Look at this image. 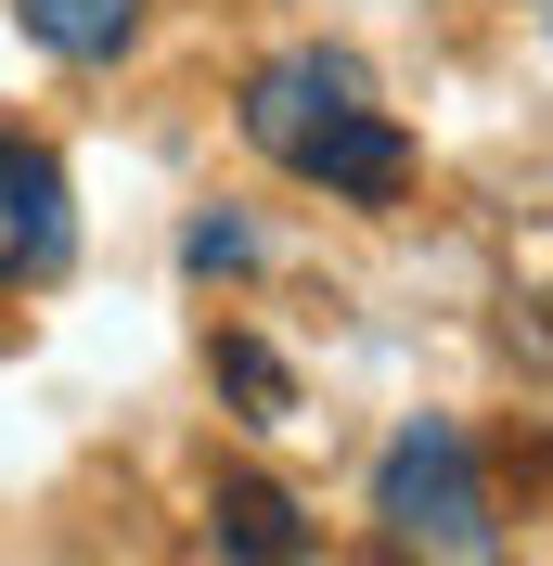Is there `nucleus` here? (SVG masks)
Wrapping results in <instances>:
<instances>
[{
  "mask_svg": "<svg viewBox=\"0 0 553 566\" xmlns=\"http://www.w3.org/2000/svg\"><path fill=\"white\" fill-rule=\"evenodd\" d=\"M244 142L283 180L335 193V207H399V180H413V142L374 104V65L335 52V39H296V52H271L244 77Z\"/></svg>",
  "mask_w": 553,
  "mask_h": 566,
  "instance_id": "nucleus-1",
  "label": "nucleus"
},
{
  "mask_svg": "<svg viewBox=\"0 0 553 566\" xmlns=\"http://www.w3.org/2000/svg\"><path fill=\"white\" fill-rule=\"evenodd\" d=\"M374 528L399 554H502V502H489V463L450 412H413L374 451Z\"/></svg>",
  "mask_w": 553,
  "mask_h": 566,
  "instance_id": "nucleus-2",
  "label": "nucleus"
},
{
  "mask_svg": "<svg viewBox=\"0 0 553 566\" xmlns=\"http://www.w3.org/2000/svg\"><path fill=\"white\" fill-rule=\"evenodd\" d=\"M77 258V193L65 155L39 129H0V296H39V283Z\"/></svg>",
  "mask_w": 553,
  "mask_h": 566,
  "instance_id": "nucleus-3",
  "label": "nucleus"
},
{
  "mask_svg": "<svg viewBox=\"0 0 553 566\" xmlns=\"http://www.w3.org/2000/svg\"><path fill=\"white\" fill-rule=\"evenodd\" d=\"M142 13H155V0H13L27 52H52V65H116L142 39Z\"/></svg>",
  "mask_w": 553,
  "mask_h": 566,
  "instance_id": "nucleus-4",
  "label": "nucleus"
},
{
  "mask_svg": "<svg viewBox=\"0 0 553 566\" xmlns=\"http://www.w3.org/2000/svg\"><path fill=\"white\" fill-rule=\"evenodd\" d=\"M219 554H310V528H296V502L283 490H219Z\"/></svg>",
  "mask_w": 553,
  "mask_h": 566,
  "instance_id": "nucleus-5",
  "label": "nucleus"
},
{
  "mask_svg": "<svg viewBox=\"0 0 553 566\" xmlns=\"http://www.w3.org/2000/svg\"><path fill=\"white\" fill-rule=\"evenodd\" d=\"M219 387L244 399V424H296V374H283L258 335H219Z\"/></svg>",
  "mask_w": 553,
  "mask_h": 566,
  "instance_id": "nucleus-6",
  "label": "nucleus"
},
{
  "mask_svg": "<svg viewBox=\"0 0 553 566\" xmlns=\"http://www.w3.org/2000/svg\"><path fill=\"white\" fill-rule=\"evenodd\" d=\"M180 258H194V271H258V232H244V219H194Z\"/></svg>",
  "mask_w": 553,
  "mask_h": 566,
  "instance_id": "nucleus-7",
  "label": "nucleus"
},
{
  "mask_svg": "<svg viewBox=\"0 0 553 566\" xmlns=\"http://www.w3.org/2000/svg\"><path fill=\"white\" fill-rule=\"evenodd\" d=\"M541 13H553V0H541Z\"/></svg>",
  "mask_w": 553,
  "mask_h": 566,
  "instance_id": "nucleus-8",
  "label": "nucleus"
}]
</instances>
